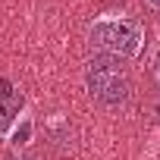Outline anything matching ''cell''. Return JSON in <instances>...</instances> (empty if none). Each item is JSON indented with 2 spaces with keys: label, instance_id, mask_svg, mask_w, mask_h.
Instances as JSON below:
<instances>
[{
  "label": "cell",
  "instance_id": "4",
  "mask_svg": "<svg viewBox=\"0 0 160 160\" xmlns=\"http://www.w3.org/2000/svg\"><path fill=\"white\" fill-rule=\"evenodd\" d=\"M16 116H19V98L16 94L3 98V101H0V135L10 132V126L16 122Z\"/></svg>",
  "mask_w": 160,
  "mask_h": 160
},
{
  "label": "cell",
  "instance_id": "1",
  "mask_svg": "<svg viewBox=\"0 0 160 160\" xmlns=\"http://www.w3.org/2000/svg\"><path fill=\"white\" fill-rule=\"evenodd\" d=\"M88 41L91 47L104 50L107 57H138L144 47V28L141 22L129 19V16H98L88 28Z\"/></svg>",
  "mask_w": 160,
  "mask_h": 160
},
{
  "label": "cell",
  "instance_id": "6",
  "mask_svg": "<svg viewBox=\"0 0 160 160\" xmlns=\"http://www.w3.org/2000/svg\"><path fill=\"white\" fill-rule=\"evenodd\" d=\"M144 3H148V7L154 10V13H160V0H144Z\"/></svg>",
  "mask_w": 160,
  "mask_h": 160
},
{
  "label": "cell",
  "instance_id": "5",
  "mask_svg": "<svg viewBox=\"0 0 160 160\" xmlns=\"http://www.w3.org/2000/svg\"><path fill=\"white\" fill-rule=\"evenodd\" d=\"M16 91H13V85H10V78H0V101L3 98H13Z\"/></svg>",
  "mask_w": 160,
  "mask_h": 160
},
{
  "label": "cell",
  "instance_id": "7",
  "mask_svg": "<svg viewBox=\"0 0 160 160\" xmlns=\"http://www.w3.org/2000/svg\"><path fill=\"white\" fill-rule=\"evenodd\" d=\"M154 78H157V88H160V63H157V72H154Z\"/></svg>",
  "mask_w": 160,
  "mask_h": 160
},
{
  "label": "cell",
  "instance_id": "3",
  "mask_svg": "<svg viewBox=\"0 0 160 160\" xmlns=\"http://www.w3.org/2000/svg\"><path fill=\"white\" fill-rule=\"evenodd\" d=\"M32 135H35V119L28 113L16 116V122L10 126V144L13 148H25V144H32Z\"/></svg>",
  "mask_w": 160,
  "mask_h": 160
},
{
  "label": "cell",
  "instance_id": "2",
  "mask_svg": "<svg viewBox=\"0 0 160 160\" xmlns=\"http://www.w3.org/2000/svg\"><path fill=\"white\" fill-rule=\"evenodd\" d=\"M85 88L101 107H110V110L122 107L132 94L129 72L116 57H94L85 63Z\"/></svg>",
  "mask_w": 160,
  "mask_h": 160
}]
</instances>
